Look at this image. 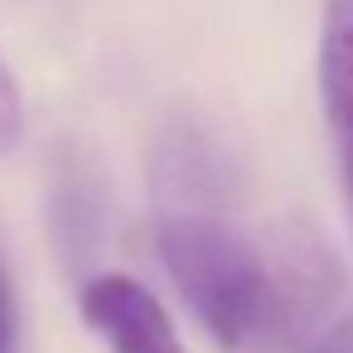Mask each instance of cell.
<instances>
[{
  "mask_svg": "<svg viewBox=\"0 0 353 353\" xmlns=\"http://www.w3.org/2000/svg\"><path fill=\"white\" fill-rule=\"evenodd\" d=\"M20 136H25V97H20L15 73L0 59V155H10L20 145Z\"/></svg>",
  "mask_w": 353,
  "mask_h": 353,
  "instance_id": "3957f363",
  "label": "cell"
},
{
  "mask_svg": "<svg viewBox=\"0 0 353 353\" xmlns=\"http://www.w3.org/2000/svg\"><path fill=\"white\" fill-rule=\"evenodd\" d=\"M310 353H353V310H348V314H343Z\"/></svg>",
  "mask_w": 353,
  "mask_h": 353,
  "instance_id": "5b68a950",
  "label": "cell"
},
{
  "mask_svg": "<svg viewBox=\"0 0 353 353\" xmlns=\"http://www.w3.org/2000/svg\"><path fill=\"white\" fill-rule=\"evenodd\" d=\"M78 305L107 353H189L170 310L126 271H97L83 285Z\"/></svg>",
  "mask_w": 353,
  "mask_h": 353,
  "instance_id": "7a4b0ae2",
  "label": "cell"
},
{
  "mask_svg": "<svg viewBox=\"0 0 353 353\" xmlns=\"http://www.w3.org/2000/svg\"><path fill=\"white\" fill-rule=\"evenodd\" d=\"M160 261L218 348H256L295 334L334 295V256L300 237L281 256L213 208H160Z\"/></svg>",
  "mask_w": 353,
  "mask_h": 353,
  "instance_id": "6da1fadb",
  "label": "cell"
},
{
  "mask_svg": "<svg viewBox=\"0 0 353 353\" xmlns=\"http://www.w3.org/2000/svg\"><path fill=\"white\" fill-rule=\"evenodd\" d=\"M0 353H20V300L6 261H0Z\"/></svg>",
  "mask_w": 353,
  "mask_h": 353,
  "instance_id": "277c9868",
  "label": "cell"
}]
</instances>
